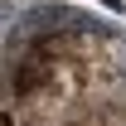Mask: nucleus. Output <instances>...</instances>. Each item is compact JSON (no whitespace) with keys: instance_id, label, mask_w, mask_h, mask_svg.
I'll return each mask as SVG.
<instances>
[{"instance_id":"obj_1","label":"nucleus","mask_w":126,"mask_h":126,"mask_svg":"<svg viewBox=\"0 0 126 126\" xmlns=\"http://www.w3.org/2000/svg\"><path fill=\"white\" fill-rule=\"evenodd\" d=\"M87 53L78 39H34L5 78V126H68L82 111Z\"/></svg>"},{"instance_id":"obj_2","label":"nucleus","mask_w":126,"mask_h":126,"mask_svg":"<svg viewBox=\"0 0 126 126\" xmlns=\"http://www.w3.org/2000/svg\"><path fill=\"white\" fill-rule=\"evenodd\" d=\"M68 126H126V107H116V102H92V107H82Z\"/></svg>"}]
</instances>
